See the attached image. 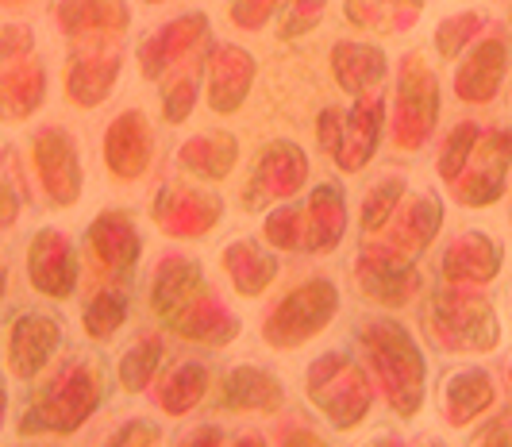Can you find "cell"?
I'll return each mask as SVG.
<instances>
[]
</instances>
